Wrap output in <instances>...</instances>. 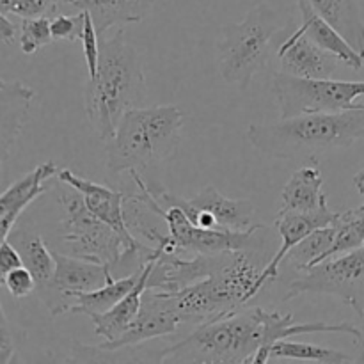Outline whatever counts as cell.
<instances>
[{"label": "cell", "mask_w": 364, "mask_h": 364, "mask_svg": "<svg viewBox=\"0 0 364 364\" xmlns=\"http://www.w3.org/2000/svg\"><path fill=\"white\" fill-rule=\"evenodd\" d=\"M57 178L60 180V183L70 185L75 191L80 192V194L84 196L85 203H87L89 210H91L98 219H102L103 223L109 224L112 230H116L130 247H142V245H146L142 244V242H139L137 238L128 231L127 224H124V192L114 191V188L105 187V185L95 183V181L87 180V178L78 176V174H75L73 171L70 169H60Z\"/></svg>", "instance_id": "4fadbf2b"}, {"label": "cell", "mask_w": 364, "mask_h": 364, "mask_svg": "<svg viewBox=\"0 0 364 364\" xmlns=\"http://www.w3.org/2000/svg\"><path fill=\"white\" fill-rule=\"evenodd\" d=\"M156 0H80L78 11L91 14L100 38L119 23H137L151 13Z\"/></svg>", "instance_id": "7402d4cb"}, {"label": "cell", "mask_w": 364, "mask_h": 364, "mask_svg": "<svg viewBox=\"0 0 364 364\" xmlns=\"http://www.w3.org/2000/svg\"><path fill=\"white\" fill-rule=\"evenodd\" d=\"M14 354H16L14 336L13 333H11L6 309H2V318H0V363L2 364L11 363L14 359Z\"/></svg>", "instance_id": "d6a6232c"}, {"label": "cell", "mask_w": 364, "mask_h": 364, "mask_svg": "<svg viewBox=\"0 0 364 364\" xmlns=\"http://www.w3.org/2000/svg\"><path fill=\"white\" fill-rule=\"evenodd\" d=\"M333 242H334L333 224L326 228H320V230H315L313 233H309L301 244H297L290 252H288L287 258H284V263L294 265V269L297 270V272L308 270L309 267L323 262L327 251L333 247Z\"/></svg>", "instance_id": "484cf974"}, {"label": "cell", "mask_w": 364, "mask_h": 364, "mask_svg": "<svg viewBox=\"0 0 364 364\" xmlns=\"http://www.w3.org/2000/svg\"><path fill=\"white\" fill-rule=\"evenodd\" d=\"M354 183H355V187H358V191L364 196V169L359 171V173L355 174V176H354Z\"/></svg>", "instance_id": "d590c367"}, {"label": "cell", "mask_w": 364, "mask_h": 364, "mask_svg": "<svg viewBox=\"0 0 364 364\" xmlns=\"http://www.w3.org/2000/svg\"><path fill=\"white\" fill-rule=\"evenodd\" d=\"M364 57V16L359 0H308Z\"/></svg>", "instance_id": "cb8c5ba5"}, {"label": "cell", "mask_w": 364, "mask_h": 364, "mask_svg": "<svg viewBox=\"0 0 364 364\" xmlns=\"http://www.w3.org/2000/svg\"><path fill=\"white\" fill-rule=\"evenodd\" d=\"M279 28V13L265 2L252 7L238 23H228L217 43L219 71L224 80L247 89L255 75L267 66L270 43Z\"/></svg>", "instance_id": "52a82bcc"}, {"label": "cell", "mask_w": 364, "mask_h": 364, "mask_svg": "<svg viewBox=\"0 0 364 364\" xmlns=\"http://www.w3.org/2000/svg\"><path fill=\"white\" fill-rule=\"evenodd\" d=\"M144 269V267H142ZM142 269L137 270L132 276L124 277H116V279L109 281L105 287L98 288V290L92 291H82V294L75 295V302L71 306L70 313L73 315H85V316H95L102 315V313L112 309L124 295H128L132 291V288L139 283L141 279Z\"/></svg>", "instance_id": "d4e9b609"}, {"label": "cell", "mask_w": 364, "mask_h": 364, "mask_svg": "<svg viewBox=\"0 0 364 364\" xmlns=\"http://www.w3.org/2000/svg\"><path fill=\"white\" fill-rule=\"evenodd\" d=\"M281 71L304 78H331L338 64H343L334 53L320 48L301 28H295L277 50Z\"/></svg>", "instance_id": "5bb4252c"}, {"label": "cell", "mask_w": 364, "mask_h": 364, "mask_svg": "<svg viewBox=\"0 0 364 364\" xmlns=\"http://www.w3.org/2000/svg\"><path fill=\"white\" fill-rule=\"evenodd\" d=\"M2 284L14 299H23L28 294L38 290V283H36L34 276H32V272L25 265L16 267L11 272L4 274Z\"/></svg>", "instance_id": "1f68e13d"}, {"label": "cell", "mask_w": 364, "mask_h": 364, "mask_svg": "<svg viewBox=\"0 0 364 364\" xmlns=\"http://www.w3.org/2000/svg\"><path fill=\"white\" fill-rule=\"evenodd\" d=\"M85 23V13L80 11L75 16H68V14L59 13L55 16L50 18V28H52L53 41H78L84 31Z\"/></svg>", "instance_id": "f546056e"}, {"label": "cell", "mask_w": 364, "mask_h": 364, "mask_svg": "<svg viewBox=\"0 0 364 364\" xmlns=\"http://www.w3.org/2000/svg\"><path fill=\"white\" fill-rule=\"evenodd\" d=\"M36 91L21 82H0V139H2V162L6 164L14 142L25 127L28 109Z\"/></svg>", "instance_id": "e0dca14e"}, {"label": "cell", "mask_w": 364, "mask_h": 364, "mask_svg": "<svg viewBox=\"0 0 364 364\" xmlns=\"http://www.w3.org/2000/svg\"><path fill=\"white\" fill-rule=\"evenodd\" d=\"M153 256V255H151ZM149 256L148 262L144 263V269H142L141 279L139 283L132 288V291L128 295H124L112 309L102 313V315L91 316L92 323H95V331L100 338L107 341V343H112V341L119 340L124 333L132 327V323L135 322V318L139 316L142 308V295H144L146 288H148V277L151 272L153 259Z\"/></svg>", "instance_id": "ac0fdd59"}, {"label": "cell", "mask_w": 364, "mask_h": 364, "mask_svg": "<svg viewBox=\"0 0 364 364\" xmlns=\"http://www.w3.org/2000/svg\"><path fill=\"white\" fill-rule=\"evenodd\" d=\"M262 322H263V340L262 348L258 354L255 355L252 363L263 364L270 361L269 354L270 348L276 341L288 340L291 336H301V334H313V333H340V334H350L355 340L361 343L363 334L359 327L354 323H326V322H315V323H295L294 315H281L279 311H265L262 308Z\"/></svg>", "instance_id": "2e32d148"}, {"label": "cell", "mask_w": 364, "mask_h": 364, "mask_svg": "<svg viewBox=\"0 0 364 364\" xmlns=\"http://www.w3.org/2000/svg\"><path fill=\"white\" fill-rule=\"evenodd\" d=\"M6 238L21 255L23 265L31 270L36 283H38V290L45 288L46 284L52 281L53 274H55V252H52L46 247L45 240H43L41 235L34 230L32 224L14 226Z\"/></svg>", "instance_id": "44dd1931"}, {"label": "cell", "mask_w": 364, "mask_h": 364, "mask_svg": "<svg viewBox=\"0 0 364 364\" xmlns=\"http://www.w3.org/2000/svg\"><path fill=\"white\" fill-rule=\"evenodd\" d=\"M59 167L55 162L39 164L36 169L21 176L20 180L14 181L9 188H6L0 198V235L6 238L16 226L21 212L27 208L31 203H34L39 196L48 192V187H45V181L59 174Z\"/></svg>", "instance_id": "9a60e30c"}, {"label": "cell", "mask_w": 364, "mask_h": 364, "mask_svg": "<svg viewBox=\"0 0 364 364\" xmlns=\"http://www.w3.org/2000/svg\"><path fill=\"white\" fill-rule=\"evenodd\" d=\"M187 201L192 208L212 213L220 230L245 231L258 224L255 206L249 199H230L212 185L205 187L196 198Z\"/></svg>", "instance_id": "ffe728a7"}, {"label": "cell", "mask_w": 364, "mask_h": 364, "mask_svg": "<svg viewBox=\"0 0 364 364\" xmlns=\"http://www.w3.org/2000/svg\"><path fill=\"white\" fill-rule=\"evenodd\" d=\"M323 176L316 166H306L295 171L281 192L279 212H313L327 201L322 192Z\"/></svg>", "instance_id": "603a6c76"}, {"label": "cell", "mask_w": 364, "mask_h": 364, "mask_svg": "<svg viewBox=\"0 0 364 364\" xmlns=\"http://www.w3.org/2000/svg\"><path fill=\"white\" fill-rule=\"evenodd\" d=\"M183 112L176 105L135 107L124 112L107 141V169L110 174L144 173L173 159L181 142Z\"/></svg>", "instance_id": "277c9868"}, {"label": "cell", "mask_w": 364, "mask_h": 364, "mask_svg": "<svg viewBox=\"0 0 364 364\" xmlns=\"http://www.w3.org/2000/svg\"><path fill=\"white\" fill-rule=\"evenodd\" d=\"M55 262L57 267L52 281L45 288L38 290L39 299L45 302L52 316L70 313L77 294L98 290L109 281L116 279L109 267L102 263L89 262L71 255H57V252Z\"/></svg>", "instance_id": "30bf717a"}, {"label": "cell", "mask_w": 364, "mask_h": 364, "mask_svg": "<svg viewBox=\"0 0 364 364\" xmlns=\"http://www.w3.org/2000/svg\"><path fill=\"white\" fill-rule=\"evenodd\" d=\"M338 213L327 206V201L322 203V206L313 212H279L276 217V226L279 231L281 238H283V244L279 245V249L276 251V255L270 258V262L267 263L265 270H263L262 277L258 281V291H262L270 281L277 279L279 277V267L281 263H284L288 252L295 247L297 244H301L309 233H313L315 230L320 228L331 226V224L336 220Z\"/></svg>", "instance_id": "7c38bea8"}, {"label": "cell", "mask_w": 364, "mask_h": 364, "mask_svg": "<svg viewBox=\"0 0 364 364\" xmlns=\"http://www.w3.org/2000/svg\"><path fill=\"white\" fill-rule=\"evenodd\" d=\"M60 4H63V6H71V7H77L78 6V2H80V0H59Z\"/></svg>", "instance_id": "8d00e7d4"}, {"label": "cell", "mask_w": 364, "mask_h": 364, "mask_svg": "<svg viewBox=\"0 0 364 364\" xmlns=\"http://www.w3.org/2000/svg\"><path fill=\"white\" fill-rule=\"evenodd\" d=\"M180 316L171 308V302L164 290H155V288H146L142 295V308L135 322L132 323L130 329L112 343H102L96 347L103 350H117L124 347H137V345L146 343L155 338L169 336L174 334L180 327Z\"/></svg>", "instance_id": "8fae6325"}, {"label": "cell", "mask_w": 364, "mask_h": 364, "mask_svg": "<svg viewBox=\"0 0 364 364\" xmlns=\"http://www.w3.org/2000/svg\"><path fill=\"white\" fill-rule=\"evenodd\" d=\"M16 36H20V23L11 21L9 14L0 13V39L4 43H13Z\"/></svg>", "instance_id": "e575fe53"}, {"label": "cell", "mask_w": 364, "mask_h": 364, "mask_svg": "<svg viewBox=\"0 0 364 364\" xmlns=\"http://www.w3.org/2000/svg\"><path fill=\"white\" fill-rule=\"evenodd\" d=\"M53 41L52 28H50V18H23L20 20V48L21 52L31 55L38 52L43 46Z\"/></svg>", "instance_id": "83f0119b"}, {"label": "cell", "mask_w": 364, "mask_h": 364, "mask_svg": "<svg viewBox=\"0 0 364 364\" xmlns=\"http://www.w3.org/2000/svg\"><path fill=\"white\" fill-rule=\"evenodd\" d=\"M272 92L281 117L341 112L363 107L355 98L364 96V82L304 78L279 71L272 78Z\"/></svg>", "instance_id": "ba28073f"}, {"label": "cell", "mask_w": 364, "mask_h": 364, "mask_svg": "<svg viewBox=\"0 0 364 364\" xmlns=\"http://www.w3.org/2000/svg\"><path fill=\"white\" fill-rule=\"evenodd\" d=\"M262 308H244L198 326L194 333L160 352V363H252L262 348Z\"/></svg>", "instance_id": "8992f818"}, {"label": "cell", "mask_w": 364, "mask_h": 364, "mask_svg": "<svg viewBox=\"0 0 364 364\" xmlns=\"http://www.w3.org/2000/svg\"><path fill=\"white\" fill-rule=\"evenodd\" d=\"M334 295L364 316V245L354 251L333 256L299 276L288 284L284 301L299 295Z\"/></svg>", "instance_id": "9c48e42d"}, {"label": "cell", "mask_w": 364, "mask_h": 364, "mask_svg": "<svg viewBox=\"0 0 364 364\" xmlns=\"http://www.w3.org/2000/svg\"><path fill=\"white\" fill-rule=\"evenodd\" d=\"M57 199L66 212L60 226L63 242L71 256L102 263L109 267L114 277H124L141 270L155 251L151 245L130 247L116 230L89 210L84 196L70 185Z\"/></svg>", "instance_id": "5b68a950"}, {"label": "cell", "mask_w": 364, "mask_h": 364, "mask_svg": "<svg viewBox=\"0 0 364 364\" xmlns=\"http://www.w3.org/2000/svg\"><path fill=\"white\" fill-rule=\"evenodd\" d=\"M269 262L256 255L255 244L242 251L223 252L208 277L178 291H167L171 308L181 323L194 326L233 315L259 294L258 281Z\"/></svg>", "instance_id": "6da1fadb"}, {"label": "cell", "mask_w": 364, "mask_h": 364, "mask_svg": "<svg viewBox=\"0 0 364 364\" xmlns=\"http://www.w3.org/2000/svg\"><path fill=\"white\" fill-rule=\"evenodd\" d=\"M364 137L363 107L341 112L281 117L276 123H252L247 139L258 151L272 159H304L329 149L348 148Z\"/></svg>", "instance_id": "3957f363"}, {"label": "cell", "mask_w": 364, "mask_h": 364, "mask_svg": "<svg viewBox=\"0 0 364 364\" xmlns=\"http://www.w3.org/2000/svg\"><path fill=\"white\" fill-rule=\"evenodd\" d=\"M144 100V70L135 46L127 43L123 31L110 39L100 38L98 71L84 87L85 114L96 134L109 141L124 112Z\"/></svg>", "instance_id": "7a4b0ae2"}, {"label": "cell", "mask_w": 364, "mask_h": 364, "mask_svg": "<svg viewBox=\"0 0 364 364\" xmlns=\"http://www.w3.org/2000/svg\"><path fill=\"white\" fill-rule=\"evenodd\" d=\"M21 265H23V259H21L18 249L7 238H4L2 244H0V274L4 276V274L11 272L13 269Z\"/></svg>", "instance_id": "836d02e7"}, {"label": "cell", "mask_w": 364, "mask_h": 364, "mask_svg": "<svg viewBox=\"0 0 364 364\" xmlns=\"http://www.w3.org/2000/svg\"><path fill=\"white\" fill-rule=\"evenodd\" d=\"M363 322H364V316H363Z\"/></svg>", "instance_id": "74e56055"}, {"label": "cell", "mask_w": 364, "mask_h": 364, "mask_svg": "<svg viewBox=\"0 0 364 364\" xmlns=\"http://www.w3.org/2000/svg\"><path fill=\"white\" fill-rule=\"evenodd\" d=\"M85 13V23L84 31H82L80 41L82 48H84V57L85 64H87V73L89 78H92L98 71V63H100V34L95 27V21H92L91 14L87 11Z\"/></svg>", "instance_id": "4dcf8cb0"}, {"label": "cell", "mask_w": 364, "mask_h": 364, "mask_svg": "<svg viewBox=\"0 0 364 364\" xmlns=\"http://www.w3.org/2000/svg\"><path fill=\"white\" fill-rule=\"evenodd\" d=\"M63 4L59 0H0V13L23 18L55 16L60 13Z\"/></svg>", "instance_id": "f1b7e54d"}, {"label": "cell", "mask_w": 364, "mask_h": 364, "mask_svg": "<svg viewBox=\"0 0 364 364\" xmlns=\"http://www.w3.org/2000/svg\"><path fill=\"white\" fill-rule=\"evenodd\" d=\"M299 11H301L302 23L301 31L311 39L313 43L320 46V48L327 50V52L334 53L345 66L352 68V70H361L364 66V57L326 18L320 16L315 9L311 7V4L308 0H299Z\"/></svg>", "instance_id": "d6986e66"}, {"label": "cell", "mask_w": 364, "mask_h": 364, "mask_svg": "<svg viewBox=\"0 0 364 364\" xmlns=\"http://www.w3.org/2000/svg\"><path fill=\"white\" fill-rule=\"evenodd\" d=\"M269 359H297V361L313 363H354V358L341 350H334L329 347H320L313 343H301V341L279 340L270 348Z\"/></svg>", "instance_id": "4316f807"}]
</instances>
